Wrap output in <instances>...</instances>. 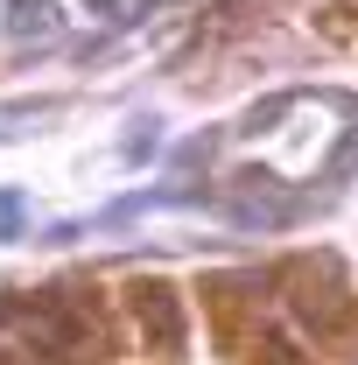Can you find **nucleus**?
<instances>
[{
    "label": "nucleus",
    "mask_w": 358,
    "mask_h": 365,
    "mask_svg": "<svg viewBox=\"0 0 358 365\" xmlns=\"http://www.w3.org/2000/svg\"><path fill=\"white\" fill-rule=\"evenodd\" d=\"M21 225V211H14V204H0V232H14Z\"/></svg>",
    "instance_id": "1"
}]
</instances>
